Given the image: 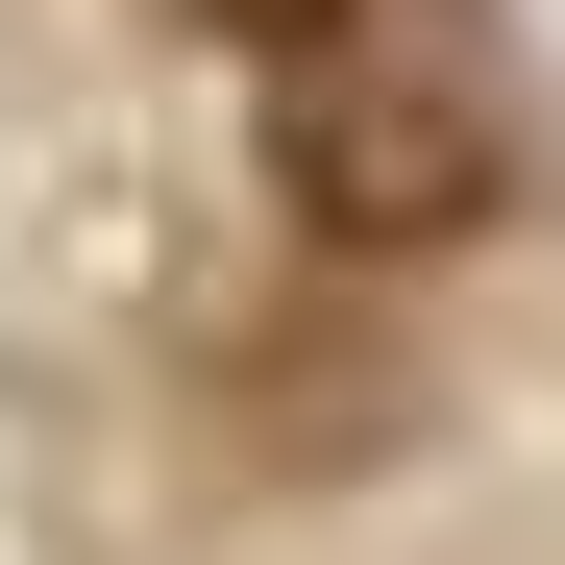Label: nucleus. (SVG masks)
I'll return each mask as SVG.
<instances>
[{
    "instance_id": "f257e3e1",
    "label": "nucleus",
    "mask_w": 565,
    "mask_h": 565,
    "mask_svg": "<svg viewBox=\"0 0 565 565\" xmlns=\"http://www.w3.org/2000/svg\"><path fill=\"white\" fill-rule=\"evenodd\" d=\"M270 198H296L344 270H418V246H492V198H516V124L467 99L443 50H296L270 74Z\"/></svg>"
},
{
    "instance_id": "f03ea898",
    "label": "nucleus",
    "mask_w": 565,
    "mask_h": 565,
    "mask_svg": "<svg viewBox=\"0 0 565 565\" xmlns=\"http://www.w3.org/2000/svg\"><path fill=\"white\" fill-rule=\"evenodd\" d=\"M172 25H222V50H270V74H296V50H344V25H369V0H172Z\"/></svg>"
}]
</instances>
